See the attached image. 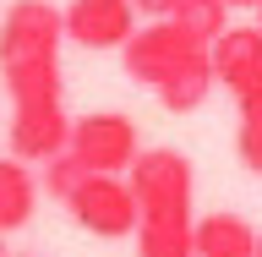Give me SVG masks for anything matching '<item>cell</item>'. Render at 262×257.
Here are the masks:
<instances>
[{
	"label": "cell",
	"mask_w": 262,
	"mask_h": 257,
	"mask_svg": "<svg viewBox=\"0 0 262 257\" xmlns=\"http://www.w3.org/2000/svg\"><path fill=\"white\" fill-rule=\"evenodd\" d=\"M191 252L196 257H257V230L241 213H202L191 225Z\"/></svg>",
	"instance_id": "8fae6325"
},
{
	"label": "cell",
	"mask_w": 262,
	"mask_h": 257,
	"mask_svg": "<svg viewBox=\"0 0 262 257\" xmlns=\"http://www.w3.org/2000/svg\"><path fill=\"white\" fill-rule=\"evenodd\" d=\"M71 153H77L88 170H110V175H126L131 159H137V148H142V137H137V121L120 110H93L82 115V121H71Z\"/></svg>",
	"instance_id": "8992f818"
},
{
	"label": "cell",
	"mask_w": 262,
	"mask_h": 257,
	"mask_svg": "<svg viewBox=\"0 0 262 257\" xmlns=\"http://www.w3.org/2000/svg\"><path fill=\"white\" fill-rule=\"evenodd\" d=\"M60 44H66V22L49 0H16L0 16V71L28 61H60Z\"/></svg>",
	"instance_id": "5b68a950"
},
{
	"label": "cell",
	"mask_w": 262,
	"mask_h": 257,
	"mask_svg": "<svg viewBox=\"0 0 262 257\" xmlns=\"http://www.w3.org/2000/svg\"><path fill=\"white\" fill-rule=\"evenodd\" d=\"M131 6H137V16H169L180 0H131Z\"/></svg>",
	"instance_id": "9a60e30c"
},
{
	"label": "cell",
	"mask_w": 262,
	"mask_h": 257,
	"mask_svg": "<svg viewBox=\"0 0 262 257\" xmlns=\"http://www.w3.org/2000/svg\"><path fill=\"white\" fill-rule=\"evenodd\" d=\"M71 143V115L66 98H44V104H11V153L28 164H44L49 153H60Z\"/></svg>",
	"instance_id": "ba28073f"
},
{
	"label": "cell",
	"mask_w": 262,
	"mask_h": 257,
	"mask_svg": "<svg viewBox=\"0 0 262 257\" xmlns=\"http://www.w3.org/2000/svg\"><path fill=\"white\" fill-rule=\"evenodd\" d=\"M169 16H175V28L191 33L196 44H213V38L229 28V0H180Z\"/></svg>",
	"instance_id": "7c38bea8"
},
{
	"label": "cell",
	"mask_w": 262,
	"mask_h": 257,
	"mask_svg": "<svg viewBox=\"0 0 262 257\" xmlns=\"http://www.w3.org/2000/svg\"><path fill=\"white\" fill-rule=\"evenodd\" d=\"M257 257H262V230H257Z\"/></svg>",
	"instance_id": "ac0fdd59"
},
{
	"label": "cell",
	"mask_w": 262,
	"mask_h": 257,
	"mask_svg": "<svg viewBox=\"0 0 262 257\" xmlns=\"http://www.w3.org/2000/svg\"><path fill=\"white\" fill-rule=\"evenodd\" d=\"M137 192V257H196L191 252V197L196 175L180 148H137L126 170Z\"/></svg>",
	"instance_id": "6da1fadb"
},
{
	"label": "cell",
	"mask_w": 262,
	"mask_h": 257,
	"mask_svg": "<svg viewBox=\"0 0 262 257\" xmlns=\"http://www.w3.org/2000/svg\"><path fill=\"white\" fill-rule=\"evenodd\" d=\"M60 22L77 49H120L137 33V6L131 0H71Z\"/></svg>",
	"instance_id": "52a82bcc"
},
{
	"label": "cell",
	"mask_w": 262,
	"mask_h": 257,
	"mask_svg": "<svg viewBox=\"0 0 262 257\" xmlns=\"http://www.w3.org/2000/svg\"><path fill=\"white\" fill-rule=\"evenodd\" d=\"M82 175H88V164H82L71 148H60V153H49V159H44V181H38V186H44L49 197H60V203H66V197L77 192Z\"/></svg>",
	"instance_id": "4fadbf2b"
},
{
	"label": "cell",
	"mask_w": 262,
	"mask_h": 257,
	"mask_svg": "<svg viewBox=\"0 0 262 257\" xmlns=\"http://www.w3.org/2000/svg\"><path fill=\"white\" fill-rule=\"evenodd\" d=\"M235 159L262 175V115H241V131H235Z\"/></svg>",
	"instance_id": "5bb4252c"
},
{
	"label": "cell",
	"mask_w": 262,
	"mask_h": 257,
	"mask_svg": "<svg viewBox=\"0 0 262 257\" xmlns=\"http://www.w3.org/2000/svg\"><path fill=\"white\" fill-rule=\"evenodd\" d=\"M213 88H219V77H213V55H208V49H196L191 61H180L175 71L153 88V93H159V104H164L169 115H191V110L208 104Z\"/></svg>",
	"instance_id": "9c48e42d"
},
{
	"label": "cell",
	"mask_w": 262,
	"mask_h": 257,
	"mask_svg": "<svg viewBox=\"0 0 262 257\" xmlns=\"http://www.w3.org/2000/svg\"><path fill=\"white\" fill-rule=\"evenodd\" d=\"M0 257H6V246H0Z\"/></svg>",
	"instance_id": "d6986e66"
},
{
	"label": "cell",
	"mask_w": 262,
	"mask_h": 257,
	"mask_svg": "<svg viewBox=\"0 0 262 257\" xmlns=\"http://www.w3.org/2000/svg\"><path fill=\"white\" fill-rule=\"evenodd\" d=\"M229 11H257V0H229Z\"/></svg>",
	"instance_id": "2e32d148"
},
{
	"label": "cell",
	"mask_w": 262,
	"mask_h": 257,
	"mask_svg": "<svg viewBox=\"0 0 262 257\" xmlns=\"http://www.w3.org/2000/svg\"><path fill=\"white\" fill-rule=\"evenodd\" d=\"M196 49H208V44H196L186 28H175V16H147V28H137L120 44V66H126V77L137 88H159L180 61H191Z\"/></svg>",
	"instance_id": "3957f363"
},
{
	"label": "cell",
	"mask_w": 262,
	"mask_h": 257,
	"mask_svg": "<svg viewBox=\"0 0 262 257\" xmlns=\"http://www.w3.org/2000/svg\"><path fill=\"white\" fill-rule=\"evenodd\" d=\"M213 55V77L235 98L241 115H262V28H224L208 44Z\"/></svg>",
	"instance_id": "277c9868"
},
{
	"label": "cell",
	"mask_w": 262,
	"mask_h": 257,
	"mask_svg": "<svg viewBox=\"0 0 262 257\" xmlns=\"http://www.w3.org/2000/svg\"><path fill=\"white\" fill-rule=\"evenodd\" d=\"M66 213L93 241H126V235H137V192H131L126 175H110V170H88L77 181V192L66 197Z\"/></svg>",
	"instance_id": "7a4b0ae2"
},
{
	"label": "cell",
	"mask_w": 262,
	"mask_h": 257,
	"mask_svg": "<svg viewBox=\"0 0 262 257\" xmlns=\"http://www.w3.org/2000/svg\"><path fill=\"white\" fill-rule=\"evenodd\" d=\"M257 28H262V0H257Z\"/></svg>",
	"instance_id": "e0dca14e"
},
{
	"label": "cell",
	"mask_w": 262,
	"mask_h": 257,
	"mask_svg": "<svg viewBox=\"0 0 262 257\" xmlns=\"http://www.w3.org/2000/svg\"><path fill=\"white\" fill-rule=\"evenodd\" d=\"M38 175L28 170V159H16L6 153L0 159V235H11V230H28L33 213H38Z\"/></svg>",
	"instance_id": "30bf717a"
}]
</instances>
